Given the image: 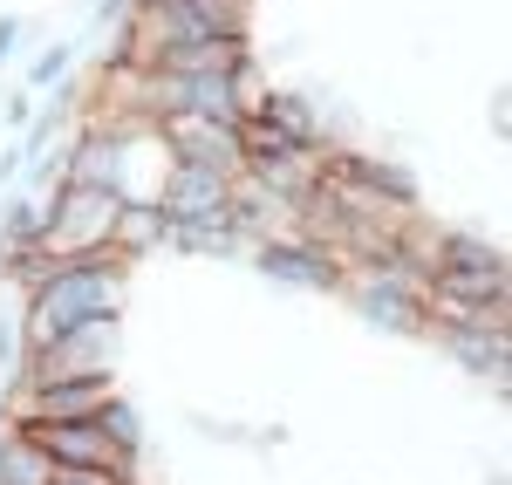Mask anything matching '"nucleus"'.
Returning a JSON list of instances; mask_svg holds the SVG:
<instances>
[{"mask_svg": "<svg viewBox=\"0 0 512 485\" xmlns=\"http://www.w3.org/2000/svg\"><path fill=\"white\" fill-rule=\"evenodd\" d=\"M117 192H96V185H62L48 212H41V240L55 246L62 260L76 253H110V226H117Z\"/></svg>", "mask_w": 512, "mask_h": 485, "instance_id": "f03ea898", "label": "nucleus"}, {"mask_svg": "<svg viewBox=\"0 0 512 485\" xmlns=\"http://www.w3.org/2000/svg\"><path fill=\"white\" fill-rule=\"evenodd\" d=\"M151 246H171V212H164V205H151V199L117 205V226H110V253L137 260V253H151Z\"/></svg>", "mask_w": 512, "mask_h": 485, "instance_id": "423d86ee", "label": "nucleus"}, {"mask_svg": "<svg viewBox=\"0 0 512 485\" xmlns=\"http://www.w3.org/2000/svg\"><path fill=\"white\" fill-rule=\"evenodd\" d=\"M0 485H55V465L41 458V445L28 431H7L0 438Z\"/></svg>", "mask_w": 512, "mask_h": 485, "instance_id": "6e6552de", "label": "nucleus"}, {"mask_svg": "<svg viewBox=\"0 0 512 485\" xmlns=\"http://www.w3.org/2000/svg\"><path fill=\"white\" fill-rule=\"evenodd\" d=\"M123 253H76V260H62L48 281L28 287V349L41 342H55V335H69L82 322H103V315H123Z\"/></svg>", "mask_w": 512, "mask_h": 485, "instance_id": "f257e3e1", "label": "nucleus"}, {"mask_svg": "<svg viewBox=\"0 0 512 485\" xmlns=\"http://www.w3.org/2000/svg\"><path fill=\"white\" fill-rule=\"evenodd\" d=\"M246 117H260V123L280 137V144H321V137H315V110H308L301 96H280V89H267V96H260Z\"/></svg>", "mask_w": 512, "mask_h": 485, "instance_id": "0eeeda50", "label": "nucleus"}, {"mask_svg": "<svg viewBox=\"0 0 512 485\" xmlns=\"http://www.w3.org/2000/svg\"><path fill=\"white\" fill-rule=\"evenodd\" d=\"M226 199H233V171L219 164H171L158 185V205L178 219H226Z\"/></svg>", "mask_w": 512, "mask_h": 485, "instance_id": "20e7f679", "label": "nucleus"}, {"mask_svg": "<svg viewBox=\"0 0 512 485\" xmlns=\"http://www.w3.org/2000/svg\"><path fill=\"white\" fill-rule=\"evenodd\" d=\"M260 267H267L274 281H294V287H335L342 281V260L321 240H308V233H274V240H260Z\"/></svg>", "mask_w": 512, "mask_h": 485, "instance_id": "39448f33", "label": "nucleus"}, {"mask_svg": "<svg viewBox=\"0 0 512 485\" xmlns=\"http://www.w3.org/2000/svg\"><path fill=\"white\" fill-rule=\"evenodd\" d=\"M158 137L171 164H219V171H239V123L233 117H205V110H164Z\"/></svg>", "mask_w": 512, "mask_h": 485, "instance_id": "7ed1b4c3", "label": "nucleus"}, {"mask_svg": "<svg viewBox=\"0 0 512 485\" xmlns=\"http://www.w3.org/2000/svg\"><path fill=\"white\" fill-rule=\"evenodd\" d=\"M62 62H69V55H62V48H55V55H41V62H35V82H41V89H48V82L62 76Z\"/></svg>", "mask_w": 512, "mask_h": 485, "instance_id": "9d476101", "label": "nucleus"}, {"mask_svg": "<svg viewBox=\"0 0 512 485\" xmlns=\"http://www.w3.org/2000/svg\"><path fill=\"white\" fill-rule=\"evenodd\" d=\"M96 424H103V438H110V445H117L123 458H137V438H144V431H137V410L123 404L117 390L103 397V410H96Z\"/></svg>", "mask_w": 512, "mask_h": 485, "instance_id": "1a4fd4ad", "label": "nucleus"}]
</instances>
